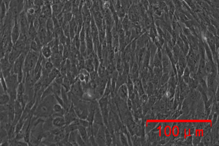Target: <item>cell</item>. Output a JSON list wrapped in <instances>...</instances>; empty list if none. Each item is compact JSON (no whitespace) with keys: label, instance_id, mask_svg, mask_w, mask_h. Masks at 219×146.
<instances>
[{"label":"cell","instance_id":"cell-5","mask_svg":"<svg viewBox=\"0 0 219 146\" xmlns=\"http://www.w3.org/2000/svg\"><path fill=\"white\" fill-rule=\"evenodd\" d=\"M107 127L104 125L101 126L95 137L97 145L105 146V130Z\"/></svg>","mask_w":219,"mask_h":146},{"label":"cell","instance_id":"cell-22","mask_svg":"<svg viewBox=\"0 0 219 146\" xmlns=\"http://www.w3.org/2000/svg\"><path fill=\"white\" fill-rule=\"evenodd\" d=\"M105 140L106 145H111L112 142H113V137H112L111 132L107 128L105 130Z\"/></svg>","mask_w":219,"mask_h":146},{"label":"cell","instance_id":"cell-37","mask_svg":"<svg viewBox=\"0 0 219 146\" xmlns=\"http://www.w3.org/2000/svg\"><path fill=\"white\" fill-rule=\"evenodd\" d=\"M93 63H94L95 70L97 72L98 68L100 65V60L99 58L98 57L97 54H96L95 57H94Z\"/></svg>","mask_w":219,"mask_h":146},{"label":"cell","instance_id":"cell-17","mask_svg":"<svg viewBox=\"0 0 219 146\" xmlns=\"http://www.w3.org/2000/svg\"><path fill=\"white\" fill-rule=\"evenodd\" d=\"M93 61L94 60H91L88 58H86L85 60L84 68L89 73L95 70Z\"/></svg>","mask_w":219,"mask_h":146},{"label":"cell","instance_id":"cell-21","mask_svg":"<svg viewBox=\"0 0 219 146\" xmlns=\"http://www.w3.org/2000/svg\"><path fill=\"white\" fill-rule=\"evenodd\" d=\"M53 91L52 87L51 84H50L45 88V90L43 91V94L41 95V99L40 100H43L46 97L50 95H53Z\"/></svg>","mask_w":219,"mask_h":146},{"label":"cell","instance_id":"cell-50","mask_svg":"<svg viewBox=\"0 0 219 146\" xmlns=\"http://www.w3.org/2000/svg\"><path fill=\"white\" fill-rule=\"evenodd\" d=\"M35 9L33 8H30L28 9L27 10V13L28 15H33L35 13Z\"/></svg>","mask_w":219,"mask_h":146},{"label":"cell","instance_id":"cell-51","mask_svg":"<svg viewBox=\"0 0 219 146\" xmlns=\"http://www.w3.org/2000/svg\"><path fill=\"white\" fill-rule=\"evenodd\" d=\"M84 77H85V76H84V75L82 73H80L79 74L78 76L77 79L79 80L80 81H81V82L84 81Z\"/></svg>","mask_w":219,"mask_h":146},{"label":"cell","instance_id":"cell-45","mask_svg":"<svg viewBox=\"0 0 219 146\" xmlns=\"http://www.w3.org/2000/svg\"><path fill=\"white\" fill-rule=\"evenodd\" d=\"M218 113H214L213 114V118H212L211 121H210L211 126H213L217 123L218 121Z\"/></svg>","mask_w":219,"mask_h":146},{"label":"cell","instance_id":"cell-8","mask_svg":"<svg viewBox=\"0 0 219 146\" xmlns=\"http://www.w3.org/2000/svg\"><path fill=\"white\" fill-rule=\"evenodd\" d=\"M206 43L212 52V54L218 53L216 51L215 36L210 32L207 31L206 33Z\"/></svg>","mask_w":219,"mask_h":146},{"label":"cell","instance_id":"cell-36","mask_svg":"<svg viewBox=\"0 0 219 146\" xmlns=\"http://www.w3.org/2000/svg\"><path fill=\"white\" fill-rule=\"evenodd\" d=\"M76 142L77 143L78 146H86V143L84 142L83 138H81L80 134L79 133L78 131H77V132Z\"/></svg>","mask_w":219,"mask_h":146},{"label":"cell","instance_id":"cell-26","mask_svg":"<svg viewBox=\"0 0 219 146\" xmlns=\"http://www.w3.org/2000/svg\"><path fill=\"white\" fill-rule=\"evenodd\" d=\"M30 50L32 51L36 52H40L42 47L39 46L35 40H32L30 43Z\"/></svg>","mask_w":219,"mask_h":146},{"label":"cell","instance_id":"cell-48","mask_svg":"<svg viewBox=\"0 0 219 146\" xmlns=\"http://www.w3.org/2000/svg\"><path fill=\"white\" fill-rule=\"evenodd\" d=\"M141 1L144 8L146 9H148L149 2L148 0H141Z\"/></svg>","mask_w":219,"mask_h":146},{"label":"cell","instance_id":"cell-49","mask_svg":"<svg viewBox=\"0 0 219 146\" xmlns=\"http://www.w3.org/2000/svg\"><path fill=\"white\" fill-rule=\"evenodd\" d=\"M127 105L128 107V109L129 110H131L132 109V107H133V104H132V100H130L129 98H128L127 100Z\"/></svg>","mask_w":219,"mask_h":146},{"label":"cell","instance_id":"cell-55","mask_svg":"<svg viewBox=\"0 0 219 146\" xmlns=\"http://www.w3.org/2000/svg\"><path fill=\"white\" fill-rule=\"evenodd\" d=\"M2 76V72H1V71H0V81H1V78Z\"/></svg>","mask_w":219,"mask_h":146},{"label":"cell","instance_id":"cell-39","mask_svg":"<svg viewBox=\"0 0 219 146\" xmlns=\"http://www.w3.org/2000/svg\"><path fill=\"white\" fill-rule=\"evenodd\" d=\"M207 122L201 121L195 123V125L194 126L196 130H202L204 127L205 126L206 124L207 123Z\"/></svg>","mask_w":219,"mask_h":146},{"label":"cell","instance_id":"cell-47","mask_svg":"<svg viewBox=\"0 0 219 146\" xmlns=\"http://www.w3.org/2000/svg\"><path fill=\"white\" fill-rule=\"evenodd\" d=\"M148 96L147 94H144L142 95V96H141V101L143 103L146 102L148 99Z\"/></svg>","mask_w":219,"mask_h":146},{"label":"cell","instance_id":"cell-14","mask_svg":"<svg viewBox=\"0 0 219 146\" xmlns=\"http://www.w3.org/2000/svg\"><path fill=\"white\" fill-rule=\"evenodd\" d=\"M59 70L56 67H54L48 75V78L49 83L51 84L54 79L60 74Z\"/></svg>","mask_w":219,"mask_h":146},{"label":"cell","instance_id":"cell-16","mask_svg":"<svg viewBox=\"0 0 219 146\" xmlns=\"http://www.w3.org/2000/svg\"><path fill=\"white\" fill-rule=\"evenodd\" d=\"M158 122L154 121H149L146 123L145 126V132L146 134H148L150 131L153 130L158 124Z\"/></svg>","mask_w":219,"mask_h":146},{"label":"cell","instance_id":"cell-15","mask_svg":"<svg viewBox=\"0 0 219 146\" xmlns=\"http://www.w3.org/2000/svg\"><path fill=\"white\" fill-rule=\"evenodd\" d=\"M122 25L123 29L125 31H127L130 30L131 25L130 20H129L127 14H126L125 16L123 18Z\"/></svg>","mask_w":219,"mask_h":146},{"label":"cell","instance_id":"cell-27","mask_svg":"<svg viewBox=\"0 0 219 146\" xmlns=\"http://www.w3.org/2000/svg\"><path fill=\"white\" fill-rule=\"evenodd\" d=\"M190 74H191V72H190V69L188 67H186L184 68L183 74L181 77L185 83L188 84V80L190 77Z\"/></svg>","mask_w":219,"mask_h":146},{"label":"cell","instance_id":"cell-54","mask_svg":"<svg viewBox=\"0 0 219 146\" xmlns=\"http://www.w3.org/2000/svg\"><path fill=\"white\" fill-rule=\"evenodd\" d=\"M128 1H129L130 4L131 5L133 4L134 0H128Z\"/></svg>","mask_w":219,"mask_h":146},{"label":"cell","instance_id":"cell-31","mask_svg":"<svg viewBox=\"0 0 219 146\" xmlns=\"http://www.w3.org/2000/svg\"><path fill=\"white\" fill-rule=\"evenodd\" d=\"M26 91L25 86V83L21 82L18 84L17 87V92L18 94H25Z\"/></svg>","mask_w":219,"mask_h":146},{"label":"cell","instance_id":"cell-11","mask_svg":"<svg viewBox=\"0 0 219 146\" xmlns=\"http://www.w3.org/2000/svg\"><path fill=\"white\" fill-rule=\"evenodd\" d=\"M79 133L80 134L81 138H83V141L86 143V145H90V142H89V137L88 135V132L86 130V128L79 125L78 129Z\"/></svg>","mask_w":219,"mask_h":146},{"label":"cell","instance_id":"cell-34","mask_svg":"<svg viewBox=\"0 0 219 146\" xmlns=\"http://www.w3.org/2000/svg\"><path fill=\"white\" fill-rule=\"evenodd\" d=\"M214 63L208 60H206L205 62V72L207 75L211 73V69H212V64Z\"/></svg>","mask_w":219,"mask_h":146},{"label":"cell","instance_id":"cell-10","mask_svg":"<svg viewBox=\"0 0 219 146\" xmlns=\"http://www.w3.org/2000/svg\"><path fill=\"white\" fill-rule=\"evenodd\" d=\"M118 94L123 100H127L128 98V91L126 84H124L120 86L117 91Z\"/></svg>","mask_w":219,"mask_h":146},{"label":"cell","instance_id":"cell-1","mask_svg":"<svg viewBox=\"0 0 219 146\" xmlns=\"http://www.w3.org/2000/svg\"><path fill=\"white\" fill-rule=\"evenodd\" d=\"M54 95H51L40 101L33 115L37 118H47L54 114V105L57 103Z\"/></svg>","mask_w":219,"mask_h":146},{"label":"cell","instance_id":"cell-43","mask_svg":"<svg viewBox=\"0 0 219 146\" xmlns=\"http://www.w3.org/2000/svg\"><path fill=\"white\" fill-rule=\"evenodd\" d=\"M153 72L154 75L157 76L160 78L162 75L163 70L159 67H154Z\"/></svg>","mask_w":219,"mask_h":146},{"label":"cell","instance_id":"cell-3","mask_svg":"<svg viewBox=\"0 0 219 146\" xmlns=\"http://www.w3.org/2000/svg\"><path fill=\"white\" fill-rule=\"evenodd\" d=\"M28 52L25 51L23 52L16 60L12 65V73L17 74L20 71L23 70L25 58Z\"/></svg>","mask_w":219,"mask_h":146},{"label":"cell","instance_id":"cell-38","mask_svg":"<svg viewBox=\"0 0 219 146\" xmlns=\"http://www.w3.org/2000/svg\"><path fill=\"white\" fill-rule=\"evenodd\" d=\"M202 137L199 135H193V139H192V145L194 146H197L199 143L201 141Z\"/></svg>","mask_w":219,"mask_h":146},{"label":"cell","instance_id":"cell-2","mask_svg":"<svg viewBox=\"0 0 219 146\" xmlns=\"http://www.w3.org/2000/svg\"><path fill=\"white\" fill-rule=\"evenodd\" d=\"M40 53V52H36L31 50L28 52L26 55L23 68L24 73L33 70Z\"/></svg>","mask_w":219,"mask_h":146},{"label":"cell","instance_id":"cell-19","mask_svg":"<svg viewBox=\"0 0 219 146\" xmlns=\"http://www.w3.org/2000/svg\"><path fill=\"white\" fill-rule=\"evenodd\" d=\"M77 130L70 131L69 133L68 141L72 146H78L76 142V135Z\"/></svg>","mask_w":219,"mask_h":146},{"label":"cell","instance_id":"cell-13","mask_svg":"<svg viewBox=\"0 0 219 146\" xmlns=\"http://www.w3.org/2000/svg\"><path fill=\"white\" fill-rule=\"evenodd\" d=\"M40 53L43 57L46 59H50L52 55L51 49L47 45H44L42 46Z\"/></svg>","mask_w":219,"mask_h":146},{"label":"cell","instance_id":"cell-12","mask_svg":"<svg viewBox=\"0 0 219 146\" xmlns=\"http://www.w3.org/2000/svg\"><path fill=\"white\" fill-rule=\"evenodd\" d=\"M189 98L192 102H197L200 99L201 94L199 91L196 89H191L189 91Z\"/></svg>","mask_w":219,"mask_h":146},{"label":"cell","instance_id":"cell-40","mask_svg":"<svg viewBox=\"0 0 219 146\" xmlns=\"http://www.w3.org/2000/svg\"><path fill=\"white\" fill-rule=\"evenodd\" d=\"M183 114V112H182V110H178L175 111V113L174 114H173L171 118L170 119L171 120H177L179 118L181 115H182Z\"/></svg>","mask_w":219,"mask_h":146},{"label":"cell","instance_id":"cell-33","mask_svg":"<svg viewBox=\"0 0 219 146\" xmlns=\"http://www.w3.org/2000/svg\"><path fill=\"white\" fill-rule=\"evenodd\" d=\"M174 102V97L167 101L166 102V111L169 112L173 109Z\"/></svg>","mask_w":219,"mask_h":146},{"label":"cell","instance_id":"cell-9","mask_svg":"<svg viewBox=\"0 0 219 146\" xmlns=\"http://www.w3.org/2000/svg\"><path fill=\"white\" fill-rule=\"evenodd\" d=\"M52 118L53 125L54 127L63 128L67 126V123L63 116H56Z\"/></svg>","mask_w":219,"mask_h":146},{"label":"cell","instance_id":"cell-35","mask_svg":"<svg viewBox=\"0 0 219 146\" xmlns=\"http://www.w3.org/2000/svg\"><path fill=\"white\" fill-rule=\"evenodd\" d=\"M120 3L122 7L124 9L126 12L128 11L129 7H130L131 4H130L128 0H119Z\"/></svg>","mask_w":219,"mask_h":146},{"label":"cell","instance_id":"cell-42","mask_svg":"<svg viewBox=\"0 0 219 146\" xmlns=\"http://www.w3.org/2000/svg\"><path fill=\"white\" fill-rule=\"evenodd\" d=\"M89 74H90V81H96L99 78V74L97 71H93V72L89 73Z\"/></svg>","mask_w":219,"mask_h":146},{"label":"cell","instance_id":"cell-46","mask_svg":"<svg viewBox=\"0 0 219 146\" xmlns=\"http://www.w3.org/2000/svg\"><path fill=\"white\" fill-rule=\"evenodd\" d=\"M192 139H193V136L192 135H188L187 136L186 139H185V144L186 145L191 146L192 145Z\"/></svg>","mask_w":219,"mask_h":146},{"label":"cell","instance_id":"cell-20","mask_svg":"<svg viewBox=\"0 0 219 146\" xmlns=\"http://www.w3.org/2000/svg\"><path fill=\"white\" fill-rule=\"evenodd\" d=\"M201 140L202 142H203L204 144V145L209 146L212 144L213 138H212V135L211 134V131L208 134L204 135L202 138Z\"/></svg>","mask_w":219,"mask_h":146},{"label":"cell","instance_id":"cell-24","mask_svg":"<svg viewBox=\"0 0 219 146\" xmlns=\"http://www.w3.org/2000/svg\"><path fill=\"white\" fill-rule=\"evenodd\" d=\"M72 83L70 81L69 78H67V76H65L63 77V82L62 83V86H63L67 92H69L70 91L71 86Z\"/></svg>","mask_w":219,"mask_h":146},{"label":"cell","instance_id":"cell-23","mask_svg":"<svg viewBox=\"0 0 219 146\" xmlns=\"http://www.w3.org/2000/svg\"><path fill=\"white\" fill-rule=\"evenodd\" d=\"M10 100V97L7 93L0 96V105H7Z\"/></svg>","mask_w":219,"mask_h":146},{"label":"cell","instance_id":"cell-52","mask_svg":"<svg viewBox=\"0 0 219 146\" xmlns=\"http://www.w3.org/2000/svg\"><path fill=\"white\" fill-rule=\"evenodd\" d=\"M179 18H180L181 20L183 22H185L186 21H188V19H187V17L186 16L184 15V14H182V13H180L179 14Z\"/></svg>","mask_w":219,"mask_h":146},{"label":"cell","instance_id":"cell-7","mask_svg":"<svg viewBox=\"0 0 219 146\" xmlns=\"http://www.w3.org/2000/svg\"><path fill=\"white\" fill-rule=\"evenodd\" d=\"M64 118L67 123V125L78 119V117L75 111L73 102L71 104L70 109L64 115Z\"/></svg>","mask_w":219,"mask_h":146},{"label":"cell","instance_id":"cell-25","mask_svg":"<svg viewBox=\"0 0 219 146\" xmlns=\"http://www.w3.org/2000/svg\"><path fill=\"white\" fill-rule=\"evenodd\" d=\"M203 45L204 50H205V53H206L207 60L211 62H213L212 52H211V49H210L206 42H204Z\"/></svg>","mask_w":219,"mask_h":146},{"label":"cell","instance_id":"cell-18","mask_svg":"<svg viewBox=\"0 0 219 146\" xmlns=\"http://www.w3.org/2000/svg\"><path fill=\"white\" fill-rule=\"evenodd\" d=\"M51 84L52 87L54 95H56V96L61 97V91L62 85L57 84L54 81H53Z\"/></svg>","mask_w":219,"mask_h":146},{"label":"cell","instance_id":"cell-28","mask_svg":"<svg viewBox=\"0 0 219 146\" xmlns=\"http://www.w3.org/2000/svg\"><path fill=\"white\" fill-rule=\"evenodd\" d=\"M170 76L169 73H164L160 78V86L168 83L170 80Z\"/></svg>","mask_w":219,"mask_h":146},{"label":"cell","instance_id":"cell-4","mask_svg":"<svg viewBox=\"0 0 219 146\" xmlns=\"http://www.w3.org/2000/svg\"><path fill=\"white\" fill-rule=\"evenodd\" d=\"M21 34V28L18 18L14 20V23L10 31V39L12 44H14L20 38Z\"/></svg>","mask_w":219,"mask_h":146},{"label":"cell","instance_id":"cell-29","mask_svg":"<svg viewBox=\"0 0 219 146\" xmlns=\"http://www.w3.org/2000/svg\"><path fill=\"white\" fill-rule=\"evenodd\" d=\"M154 91H155V89H154V87L152 82H150L148 83L146 90V94H147L148 97H149V96H152V95L154 94Z\"/></svg>","mask_w":219,"mask_h":146},{"label":"cell","instance_id":"cell-30","mask_svg":"<svg viewBox=\"0 0 219 146\" xmlns=\"http://www.w3.org/2000/svg\"><path fill=\"white\" fill-rule=\"evenodd\" d=\"M120 139L122 145L128 146V141L127 137L123 132H121L120 134Z\"/></svg>","mask_w":219,"mask_h":146},{"label":"cell","instance_id":"cell-32","mask_svg":"<svg viewBox=\"0 0 219 146\" xmlns=\"http://www.w3.org/2000/svg\"><path fill=\"white\" fill-rule=\"evenodd\" d=\"M80 41H85L86 39V31L84 26L83 25L82 28L80 31L78 33Z\"/></svg>","mask_w":219,"mask_h":146},{"label":"cell","instance_id":"cell-41","mask_svg":"<svg viewBox=\"0 0 219 146\" xmlns=\"http://www.w3.org/2000/svg\"><path fill=\"white\" fill-rule=\"evenodd\" d=\"M168 115L164 114V113H158L156 116V120L160 121H164L167 120Z\"/></svg>","mask_w":219,"mask_h":146},{"label":"cell","instance_id":"cell-44","mask_svg":"<svg viewBox=\"0 0 219 146\" xmlns=\"http://www.w3.org/2000/svg\"><path fill=\"white\" fill-rule=\"evenodd\" d=\"M146 52L145 48L144 47L141 48L139 53V60L140 62H141L144 60Z\"/></svg>","mask_w":219,"mask_h":146},{"label":"cell","instance_id":"cell-6","mask_svg":"<svg viewBox=\"0 0 219 146\" xmlns=\"http://www.w3.org/2000/svg\"><path fill=\"white\" fill-rule=\"evenodd\" d=\"M70 92L73 96L77 97L80 98L82 97L84 92L81 86V82L79 80L77 79L75 82L72 84Z\"/></svg>","mask_w":219,"mask_h":146},{"label":"cell","instance_id":"cell-53","mask_svg":"<svg viewBox=\"0 0 219 146\" xmlns=\"http://www.w3.org/2000/svg\"><path fill=\"white\" fill-rule=\"evenodd\" d=\"M151 25V21L148 18L146 20H145V25L147 28L149 27Z\"/></svg>","mask_w":219,"mask_h":146}]
</instances>
